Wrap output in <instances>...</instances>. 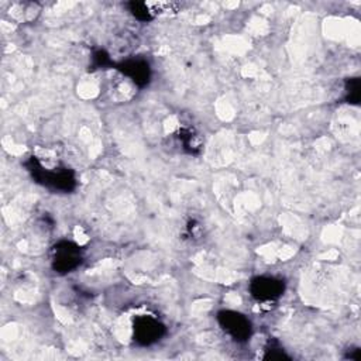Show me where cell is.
I'll return each mask as SVG.
<instances>
[{
    "mask_svg": "<svg viewBox=\"0 0 361 361\" xmlns=\"http://www.w3.org/2000/svg\"><path fill=\"white\" fill-rule=\"evenodd\" d=\"M121 72L123 75L134 82L135 85H144L147 84L149 81V77H150V69H149V65L146 62L142 61H130V62H126L121 68Z\"/></svg>",
    "mask_w": 361,
    "mask_h": 361,
    "instance_id": "5",
    "label": "cell"
},
{
    "mask_svg": "<svg viewBox=\"0 0 361 361\" xmlns=\"http://www.w3.org/2000/svg\"><path fill=\"white\" fill-rule=\"evenodd\" d=\"M80 261V250L69 243H64L55 250V270H59L61 272H69L71 270H74Z\"/></svg>",
    "mask_w": 361,
    "mask_h": 361,
    "instance_id": "4",
    "label": "cell"
},
{
    "mask_svg": "<svg viewBox=\"0 0 361 361\" xmlns=\"http://www.w3.org/2000/svg\"><path fill=\"white\" fill-rule=\"evenodd\" d=\"M128 8H130L131 15L138 20L146 22V20H152L154 17L153 9H152L150 3H147V2H131V3H128Z\"/></svg>",
    "mask_w": 361,
    "mask_h": 361,
    "instance_id": "6",
    "label": "cell"
},
{
    "mask_svg": "<svg viewBox=\"0 0 361 361\" xmlns=\"http://www.w3.org/2000/svg\"><path fill=\"white\" fill-rule=\"evenodd\" d=\"M163 332L160 322L152 316H138L134 322V337L142 344L154 343Z\"/></svg>",
    "mask_w": 361,
    "mask_h": 361,
    "instance_id": "3",
    "label": "cell"
},
{
    "mask_svg": "<svg viewBox=\"0 0 361 361\" xmlns=\"http://www.w3.org/2000/svg\"><path fill=\"white\" fill-rule=\"evenodd\" d=\"M219 322L225 332L236 340H244L250 334V322L240 314L223 311L219 314Z\"/></svg>",
    "mask_w": 361,
    "mask_h": 361,
    "instance_id": "2",
    "label": "cell"
},
{
    "mask_svg": "<svg viewBox=\"0 0 361 361\" xmlns=\"http://www.w3.org/2000/svg\"><path fill=\"white\" fill-rule=\"evenodd\" d=\"M283 291V283L271 277H258L251 282V294L257 301L270 302L277 300Z\"/></svg>",
    "mask_w": 361,
    "mask_h": 361,
    "instance_id": "1",
    "label": "cell"
}]
</instances>
